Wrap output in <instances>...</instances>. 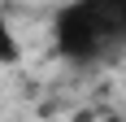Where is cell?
<instances>
[{
  "mask_svg": "<svg viewBox=\"0 0 126 122\" xmlns=\"http://www.w3.org/2000/svg\"><path fill=\"white\" fill-rule=\"evenodd\" d=\"M57 48L70 61H100L126 48V0H74L52 22Z\"/></svg>",
  "mask_w": 126,
  "mask_h": 122,
  "instance_id": "cell-1",
  "label": "cell"
},
{
  "mask_svg": "<svg viewBox=\"0 0 126 122\" xmlns=\"http://www.w3.org/2000/svg\"><path fill=\"white\" fill-rule=\"evenodd\" d=\"M4 61H17V39H13L9 18H4V4H0V65Z\"/></svg>",
  "mask_w": 126,
  "mask_h": 122,
  "instance_id": "cell-2",
  "label": "cell"
}]
</instances>
